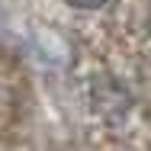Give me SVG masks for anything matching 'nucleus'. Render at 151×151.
I'll list each match as a JSON object with an SVG mask.
<instances>
[{
    "instance_id": "obj_1",
    "label": "nucleus",
    "mask_w": 151,
    "mask_h": 151,
    "mask_svg": "<svg viewBox=\"0 0 151 151\" xmlns=\"http://www.w3.org/2000/svg\"><path fill=\"white\" fill-rule=\"evenodd\" d=\"M71 6H77V10H96V6H103V3H109V0H68Z\"/></svg>"
}]
</instances>
